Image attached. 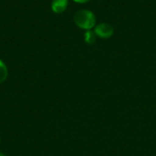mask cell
Returning a JSON list of instances; mask_svg holds the SVG:
<instances>
[{
	"instance_id": "cell-1",
	"label": "cell",
	"mask_w": 156,
	"mask_h": 156,
	"mask_svg": "<svg viewBox=\"0 0 156 156\" xmlns=\"http://www.w3.org/2000/svg\"><path fill=\"white\" fill-rule=\"evenodd\" d=\"M74 21L75 24L86 30H90L94 27H96V16L93 14V12L87 10V9H81L78 11L74 16Z\"/></svg>"
},
{
	"instance_id": "cell-2",
	"label": "cell",
	"mask_w": 156,
	"mask_h": 156,
	"mask_svg": "<svg viewBox=\"0 0 156 156\" xmlns=\"http://www.w3.org/2000/svg\"><path fill=\"white\" fill-rule=\"evenodd\" d=\"M94 32L96 33L97 37L101 38H109L112 37L114 33L113 27L108 23H101L95 27Z\"/></svg>"
},
{
	"instance_id": "cell-3",
	"label": "cell",
	"mask_w": 156,
	"mask_h": 156,
	"mask_svg": "<svg viewBox=\"0 0 156 156\" xmlns=\"http://www.w3.org/2000/svg\"><path fill=\"white\" fill-rule=\"evenodd\" d=\"M68 4H69L68 0H53V2L51 4V7L55 13L59 14L66 10Z\"/></svg>"
},
{
	"instance_id": "cell-4",
	"label": "cell",
	"mask_w": 156,
	"mask_h": 156,
	"mask_svg": "<svg viewBox=\"0 0 156 156\" xmlns=\"http://www.w3.org/2000/svg\"><path fill=\"white\" fill-rule=\"evenodd\" d=\"M96 38H97V35L94 31L88 30L85 33V41L88 44H93L96 41Z\"/></svg>"
},
{
	"instance_id": "cell-5",
	"label": "cell",
	"mask_w": 156,
	"mask_h": 156,
	"mask_svg": "<svg viewBox=\"0 0 156 156\" xmlns=\"http://www.w3.org/2000/svg\"><path fill=\"white\" fill-rule=\"evenodd\" d=\"M7 78V69L5 63L0 59V83L4 82Z\"/></svg>"
},
{
	"instance_id": "cell-6",
	"label": "cell",
	"mask_w": 156,
	"mask_h": 156,
	"mask_svg": "<svg viewBox=\"0 0 156 156\" xmlns=\"http://www.w3.org/2000/svg\"><path fill=\"white\" fill-rule=\"evenodd\" d=\"M73 1H75V2H77V3H88V2H90V0H73Z\"/></svg>"
},
{
	"instance_id": "cell-7",
	"label": "cell",
	"mask_w": 156,
	"mask_h": 156,
	"mask_svg": "<svg viewBox=\"0 0 156 156\" xmlns=\"http://www.w3.org/2000/svg\"><path fill=\"white\" fill-rule=\"evenodd\" d=\"M0 156H5V155H4V154H3L2 153H0Z\"/></svg>"
}]
</instances>
